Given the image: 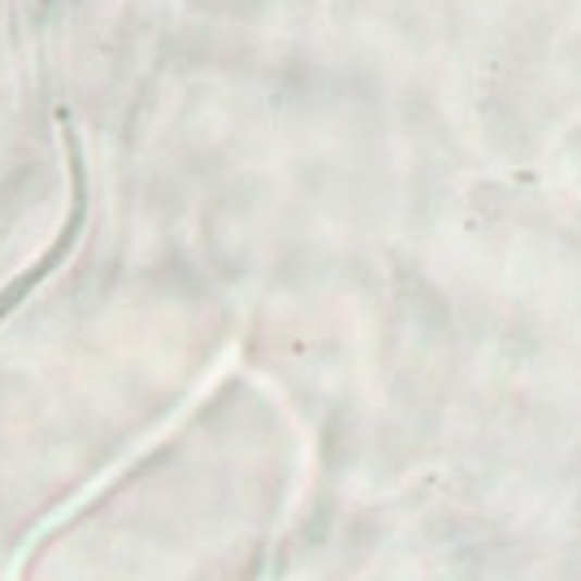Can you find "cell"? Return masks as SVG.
I'll list each match as a JSON object with an SVG mask.
<instances>
[{"label": "cell", "mask_w": 581, "mask_h": 581, "mask_svg": "<svg viewBox=\"0 0 581 581\" xmlns=\"http://www.w3.org/2000/svg\"><path fill=\"white\" fill-rule=\"evenodd\" d=\"M61 118V135H65V157H70V218H65V226H61V235H57V244H52V252H44L26 274H17L9 287L0 290V321L30 295V290L39 287L65 257H70V248L78 244V235H83V222H87V170H83V148H78V135H74V126H70V118H65V109L57 113Z\"/></svg>", "instance_id": "6da1fadb"}]
</instances>
